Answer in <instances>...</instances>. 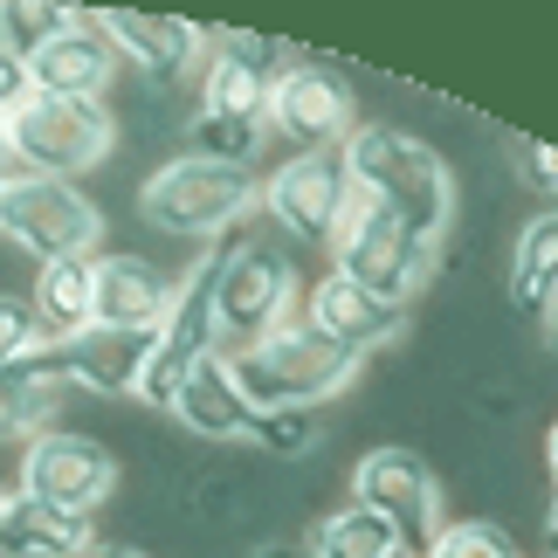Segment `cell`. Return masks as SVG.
<instances>
[{"label": "cell", "instance_id": "8fae6325", "mask_svg": "<svg viewBox=\"0 0 558 558\" xmlns=\"http://www.w3.org/2000/svg\"><path fill=\"white\" fill-rule=\"evenodd\" d=\"M111 489H118V456L97 435L41 427V435L21 448V497H35V504L90 518L97 504H111Z\"/></svg>", "mask_w": 558, "mask_h": 558}, {"label": "cell", "instance_id": "484cf974", "mask_svg": "<svg viewBox=\"0 0 558 558\" xmlns=\"http://www.w3.org/2000/svg\"><path fill=\"white\" fill-rule=\"evenodd\" d=\"M421 558H524V551L497 518H456V524H441V538Z\"/></svg>", "mask_w": 558, "mask_h": 558}, {"label": "cell", "instance_id": "5b68a950", "mask_svg": "<svg viewBox=\"0 0 558 558\" xmlns=\"http://www.w3.org/2000/svg\"><path fill=\"white\" fill-rule=\"evenodd\" d=\"M263 180L242 173V166H221V159H201V153H180L145 173L138 186V214L153 221L159 234H186V242H207V234L234 228L242 214L255 207Z\"/></svg>", "mask_w": 558, "mask_h": 558}, {"label": "cell", "instance_id": "8d00e7d4", "mask_svg": "<svg viewBox=\"0 0 558 558\" xmlns=\"http://www.w3.org/2000/svg\"><path fill=\"white\" fill-rule=\"evenodd\" d=\"M545 558H558V551H545Z\"/></svg>", "mask_w": 558, "mask_h": 558}, {"label": "cell", "instance_id": "f1b7e54d", "mask_svg": "<svg viewBox=\"0 0 558 558\" xmlns=\"http://www.w3.org/2000/svg\"><path fill=\"white\" fill-rule=\"evenodd\" d=\"M21 97H28V62L0 41V166H8V118H14Z\"/></svg>", "mask_w": 558, "mask_h": 558}, {"label": "cell", "instance_id": "e0dca14e", "mask_svg": "<svg viewBox=\"0 0 558 558\" xmlns=\"http://www.w3.org/2000/svg\"><path fill=\"white\" fill-rule=\"evenodd\" d=\"M180 276H166L159 263H145L132 248H97V331L118 338H153L173 311Z\"/></svg>", "mask_w": 558, "mask_h": 558}, {"label": "cell", "instance_id": "5bb4252c", "mask_svg": "<svg viewBox=\"0 0 558 558\" xmlns=\"http://www.w3.org/2000/svg\"><path fill=\"white\" fill-rule=\"evenodd\" d=\"M296 317H304L317 338L345 345L352 359L386 352V345L407 331V311H400V304H386V296L359 290L352 276H338V269H325L317 283H304V304H296Z\"/></svg>", "mask_w": 558, "mask_h": 558}, {"label": "cell", "instance_id": "74e56055", "mask_svg": "<svg viewBox=\"0 0 558 558\" xmlns=\"http://www.w3.org/2000/svg\"><path fill=\"white\" fill-rule=\"evenodd\" d=\"M0 497H8V489H0Z\"/></svg>", "mask_w": 558, "mask_h": 558}, {"label": "cell", "instance_id": "52a82bcc", "mask_svg": "<svg viewBox=\"0 0 558 558\" xmlns=\"http://www.w3.org/2000/svg\"><path fill=\"white\" fill-rule=\"evenodd\" d=\"M0 234L14 248L41 263H70V255H97L104 248V214L83 186L70 180H35V173H8L0 180Z\"/></svg>", "mask_w": 558, "mask_h": 558}, {"label": "cell", "instance_id": "277c9868", "mask_svg": "<svg viewBox=\"0 0 558 558\" xmlns=\"http://www.w3.org/2000/svg\"><path fill=\"white\" fill-rule=\"evenodd\" d=\"M296 304H304V276H296L290 248L276 242H234L221 248V283H214V331L221 352H248L269 331H283Z\"/></svg>", "mask_w": 558, "mask_h": 558}, {"label": "cell", "instance_id": "836d02e7", "mask_svg": "<svg viewBox=\"0 0 558 558\" xmlns=\"http://www.w3.org/2000/svg\"><path fill=\"white\" fill-rule=\"evenodd\" d=\"M545 551H558V497H551V510H545Z\"/></svg>", "mask_w": 558, "mask_h": 558}, {"label": "cell", "instance_id": "7a4b0ae2", "mask_svg": "<svg viewBox=\"0 0 558 558\" xmlns=\"http://www.w3.org/2000/svg\"><path fill=\"white\" fill-rule=\"evenodd\" d=\"M118 153V118L111 104H83V97H49L28 90L8 118V173L35 180H83L90 166Z\"/></svg>", "mask_w": 558, "mask_h": 558}, {"label": "cell", "instance_id": "d6986e66", "mask_svg": "<svg viewBox=\"0 0 558 558\" xmlns=\"http://www.w3.org/2000/svg\"><path fill=\"white\" fill-rule=\"evenodd\" d=\"M90 551H97L90 518L35 504V497H21V489L0 497V558H90Z\"/></svg>", "mask_w": 558, "mask_h": 558}, {"label": "cell", "instance_id": "2e32d148", "mask_svg": "<svg viewBox=\"0 0 558 558\" xmlns=\"http://www.w3.org/2000/svg\"><path fill=\"white\" fill-rule=\"evenodd\" d=\"M124 70V56L104 41L97 14L76 8V21L62 28L56 41H41L28 56V90H49V97H83V104H111V83Z\"/></svg>", "mask_w": 558, "mask_h": 558}, {"label": "cell", "instance_id": "d590c367", "mask_svg": "<svg viewBox=\"0 0 558 558\" xmlns=\"http://www.w3.org/2000/svg\"><path fill=\"white\" fill-rule=\"evenodd\" d=\"M393 558H421V551H393Z\"/></svg>", "mask_w": 558, "mask_h": 558}, {"label": "cell", "instance_id": "7c38bea8", "mask_svg": "<svg viewBox=\"0 0 558 558\" xmlns=\"http://www.w3.org/2000/svg\"><path fill=\"white\" fill-rule=\"evenodd\" d=\"M269 132L290 138L296 153H338L359 132L345 76H331L325 62H290L276 76V97H269Z\"/></svg>", "mask_w": 558, "mask_h": 558}, {"label": "cell", "instance_id": "4dcf8cb0", "mask_svg": "<svg viewBox=\"0 0 558 558\" xmlns=\"http://www.w3.org/2000/svg\"><path fill=\"white\" fill-rule=\"evenodd\" d=\"M545 476H551V497H558V421H551V435H545Z\"/></svg>", "mask_w": 558, "mask_h": 558}, {"label": "cell", "instance_id": "44dd1931", "mask_svg": "<svg viewBox=\"0 0 558 558\" xmlns=\"http://www.w3.org/2000/svg\"><path fill=\"white\" fill-rule=\"evenodd\" d=\"M173 421L186 427V435H201V441H242V435H248L255 407H248L242 386H234V373H228L221 352L201 359V366L186 373L180 400H173Z\"/></svg>", "mask_w": 558, "mask_h": 558}, {"label": "cell", "instance_id": "1f68e13d", "mask_svg": "<svg viewBox=\"0 0 558 558\" xmlns=\"http://www.w3.org/2000/svg\"><path fill=\"white\" fill-rule=\"evenodd\" d=\"M255 558H311L304 545H255Z\"/></svg>", "mask_w": 558, "mask_h": 558}, {"label": "cell", "instance_id": "9a60e30c", "mask_svg": "<svg viewBox=\"0 0 558 558\" xmlns=\"http://www.w3.org/2000/svg\"><path fill=\"white\" fill-rule=\"evenodd\" d=\"M104 41L124 56V70L153 76V83H180L207 62V35L180 14H138V8H90Z\"/></svg>", "mask_w": 558, "mask_h": 558}, {"label": "cell", "instance_id": "f546056e", "mask_svg": "<svg viewBox=\"0 0 558 558\" xmlns=\"http://www.w3.org/2000/svg\"><path fill=\"white\" fill-rule=\"evenodd\" d=\"M518 166H524V180H531V186L558 201V153H551L545 138H518Z\"/></svg>", "mask_w": 558, "mask_h": 558}, {"label": "cell", "instance_id": "83f0119b", "mask_svg": "<svg viewBox=\"0 0 558 558\" xmlns=\"http://www.w3.org/2000/svg\"><path fill=\"white\" fill-rule=\"evenodd\" d=\"M28 352H41V325H35L28 296H0V366H14Z\"/></svg>", "mask_w": 558, "mask_h": 558}, {"label": "cell", "instance_id": "ba28073f", "mask_svg": "<svg viewBox=\"0 0 558 558\" xmlns=\"http://www.w3.org/2000/svg\"><path fill=\"white\" fill-rule=\"evenodd\" d=\"M331 269L352 276L359 290L386 296V304H414L427 290V276H435V242H421L414 228H400L393 214H379L373 201H359L345 214V228H338L331 242Z\"/></svg>", "mask_w": 558, "mask_h": 558}, {"label": "cell", "instance_id": "7402d4cb", "mask_svg": "<svg viewBox=\"0 0 558 558\" xmlns=\"http://www.w3.org/2000/svg\"><path fill=\"white\" fill-rule=\"evenodd\" d=\"M510 311L538 317V325L558 311V201L531 214L518 248H510Z\"/></svg>", "mask_w": 558, "mask_h": 558}, {"label": "cell", "instance_id": "d4e9b609", "mask_svg": "<svg viewBox=\"0 0 558 558\" xmlns=\"http://www.w3.org/2000/svg\"><path fill=\"white\" fill-rule=\"evenodd\" d=\"M70 21H76V8H56V0H8V8H0V41L28 62L41 41H56Z\"/></svg>", "mask_w": 558, "mask_h": 558}, {"label": "cell", "instance_id": "603a6c76", "mask_svg": "<svg viewBox=\"0 0 558 558\" xmlns=\"http://www.w3.org/2000/svg\"><path fill=\"white\" fill-rule=\"evenodd\" d=\"M138 359H145V338H118V331H83L62 345V366H70V386H83V393H132L138 386Z\"/></svg>", "mask_w": 558, "mask_h": 558}, {"label": "cell", "instance_id": "30bf717a", "mask_svg": "<svg viewBox=\"0 0 558 558\" xmlns=\"http://www.w3.org/2000/svg\"><path fill=\"white\" fill-rule=\"evenodd\" d=\"M352 504L373 510L400 551H427L441 538V476L421 448H366L352 462Z\"/></svg>", "mask_w": 558, "mask_h": 558}, {"label": "cell", "instance_id": "ac0fdd59", "mask_svg": "<svg viewBox=\"0 0 558 558\" xmlns=\"http://www.w3.org/2000/svg\"><path fill=\"white\" fill-rule=\"evenodd\" d=\"M70 400V366H62V345H41L14 366H0V441L28 448L41 427H56V407Z\"/></svg>", "mask_w": 558, "mask_h": 558}, {"label": "cell", "instance_id": "8992f818", "mask_svg": "<svg viewBox=\"0 0 558 558\" xmlns=\"http://www.w3.org/2000/svg\"><path fill=\"white\" fill-rule=\"evenodd\" d=\"M214 283H221V248H207L201 263L180 276L166 325L145 338V359H138V386H132V393L145 407H159V414H173L186 373L201 366V359L221 352V331H214Z\"/></svg>", "mask_w": 558, "mask_h": 558}, {"label": "cell", "instance_id": "6da1fadb", "mask_svg": "<svg viewBox=\"0 0 558 558\" xmlns=\"http://www.w3.org/2000/svg\"><path fill=\"white\" fill-rule=\"evenodd\" d=\"M345 153L352 193L373 201L379 214H393L400 228H414L421 242H441L448 221H456V166H448L421 132H400V124H359V132L338 145Z\"/></svg>", "mask_w": 558, "mask_h": 558}, {"label": "cell", "instance_id": "cb8c5ba5", "mask_svg": "<svg viewBox=\"0 0 558 558\" xmlns=\"http://www.w3.org/2000/svg\"><path fill=\"white\" fill-rule=\"evenodd\" d=\"M311 558H393V531H386L373 510H359L352 497L345 504H331V510H317L311 518V538H304Z\"/></svg>", "mask_w": 558, "mask_h": 558}, {"label": "cell", "instance_id": "3957f363", "mask_svg": "<svg viewBox=\"0 0 558 558\" xmlns=\"http://www.w3.org/2000/svg\"><path fill=\"white\" fill-rule=\"evenodd\" d=\"M221 359H228V373L248 393L255 414H263V407H304V414H311L317 400H338V393H345V386L359 379V366H366V359H352L345 345L317 338L304 317H290V325L269 331L263 345L221 352Z\"/></svg>", "mask_w": 558, "mask_h": 558}, {"label": "cell", "instance_id": "d6a6232c", "mask_svg": "<svg viewBox=\"0 0 558 558\" xmlns=\"http://www.w3.org/2000/svg\"><path fill=\"white\" fill-rule=\"evenodd\" d=\"M90 558H153V551H138V545H97Z\"/></svg>", "mask_w": 558, "mask_h": 558}, {"label": "cell", "instance_id": "4fadbf2b", "mask_svg": "<svg viewBox=\"0 0 558 558\" xmlns=\"http://www.w3.org/2000/svg\"><path fill=\"white\" fill-rule=\"evenodd\" d=\"M290 70V56L263 35H221L207 41V62H201V111L207 118H248V124H269V97H276V76Z\"/></svg>", "mask_w": 558, "mask_h": 558}, {"label": "cell", "instance_id": "4316f807", "mask_svg": "<svg viewBox=\"0 0 558 558\" xmlns=\"http://www.w3.org/2000/svg\"><path fill=\"white\" fill-rule=\"evenodd\" d=\"M242 441L263 448V456H276V462H290V456H304V448L317 441V414H304V407H263Z\"/></svg>", "mask_w": 558, "mask_h": 558}, {"label": "cell", "instance_id": "e575fe53", "mask_svg": "<svg viewBox=\"0 0 558 558\" xmlns=\"http://www.w3.org/2000/svg\"><path fill=\"white\" fill-rule=\"evenodd\" d=\"M545 345H551V359H558V311L545 317Z\"/></svg>", "mask_w": 558, "mask_h": 558}, {"label": "cell", "instance_id": "ffe728a7", "mask_svg": "<svg viewBox=\"0 0 558 558\" xmlns=\"http://www.w3.org/2000/svg\"><path fill=\"white\" fill-rule=\"evenodd\" d=\"M28 311L41 325V345H70V338L97 331V255L41 263L28 283Z\"/></svg>", "mask_w": 558, "mask_h": 558}, {"label": "cell", "instance_id": "9c48e42d", "mask_svg": "<svg viewBox=\"0 0 558 558\" xmlns=\"http://www.w3.org/2000/svg\"><path fill=\"white\" fill-rule=\"evenodd\" d=\"M255 207L269 214V228L283 242H311V248H331L345 214L359 207L352 173H345V153H290L276 173L263 180Z\"/></svg>", "mask_w": 558, "mask_h": 558}]
</instances>
